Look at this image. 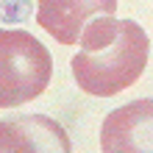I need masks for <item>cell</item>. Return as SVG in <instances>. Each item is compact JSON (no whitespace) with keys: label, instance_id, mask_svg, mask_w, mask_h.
<instances>
[{"label":"cell","instance_id":"1","mask_svg":"<svg viewBox=\"0 0 153 153\" xmlns=\"http://www.w3.org/2000/svg\"><path fill=\"white\" fill-rule=\"evenodd\" d=\"M81 50L73 56L75 84L86 95L111 97L134 86L148 67L150 39L134 20H117L114 14L95 17L81 33Z\"/></svg>","mask_w":153,"mask_h":153},{"label":"cell","instance_id":"2","mask_svg":"<svg viewBox=\"0 0 153 153\" xmlns=\"http://www.w3.org/2000/svg\"><path fill=\"white\" fill-rule=\"evenodd\" d=\"M53 59L48 48L28 31L6 28L0 33V106L28 103L50 84Z\"/></svg>","mask_w":153,"mask_h":153},{"label":"cell","instance_id":"3","mask_svg":"<svg viewBox=\"0 0 153 153\" xmlns=\"http://www.w3.org/2000/svg\"><path fill=\"white\" fill-rule=\"evenodd\" d=\"M103 153H153V97L131 100L106 114L100 128Z\"/></svg>","mask_w":153,"mask_h":153},{"label":"cell","instance_id":"4","mask_svg":"<svg viewBox=\"0 0 153 153\" xmlns=\"http://www.w3.org/2000/svg\"><path fill=\"white\" fill-rule=\"evenodd\" d=\"M117 0H36V22L61 45H78L95 17L114 14Z\"/></svg>","mask_w":153,"mask_h":153},{"label":"cell","instance_id":"5","mask_svg":"<svg viewBox=\"0 0 153 153\" xmlns=\"http://www.w3.org/2000/svg\"><path fill=\"white\" fill-rule=\"evenodd\" d=\"M0 148L6 153L8 150H61L70 153V137L64 134V128L42 114H31V117H20L14 123H3L0 128Z\"/></svg>","mask_w":153,"mask_h":153}]
</instances>
